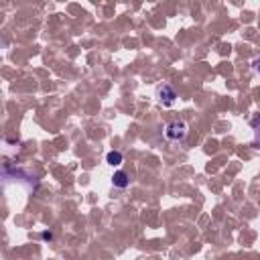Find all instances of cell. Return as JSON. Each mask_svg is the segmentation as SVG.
Masks as SVG:
<instances>
[{
  "label": "cell",
  "instance_id": "3957f363",
  "mask_svg": "<svg viewBox=\"0 0 260 260\" xmlns=\"http://www.w3.org/2000/svg\"><path fill=\"white\" fill-rule=\"evenodd\" d=\"M112 185L118 187V189H126V187L130 185V179H128V175H126L124 171H116V173L112 175Z\"/></svg>",
  "mask_w": 260,
  "mask_h": 260
},
{
  "label": "cell",
  "instance_id": "277c9868",
  "mask_svg": "<svg viewBox=\"0 0 260 260\" xmlns=\"http://www.w3.org/2000/svg\"><path fill=\"white\" fill-rule=\"evenodd\" d=\"M122 160H124V156H122L120 150H110V152L106 154V162H108L110 167H118V165H122Z\"/></svg>",
  "mask_w": 260,
  "mask_h": 260
},
{
  "label": "cell",
  "instance_id": "52a82bcc",
  "mask_svg": "<svg viewBox=\"0 0 260 260\" xmlns=\"http://www.w3.org/2000/svg\"><path fill=\"white\" fill-rule=\"evenodd\" d=\"M252 69H254V73L260 75V57H256V59L252 61Z\"/></svg>",
  "mask_w": 260,
  "mask_h": 260
},
{
  "label": "cell",
  "instance_id": "7a4b0ae2",
  "mask_svg": "<svg viewBox=\"0 0 260 260\" xmlns=\"http://www.w3.org/2000/svg\"><path fill=\"white\" fill-rule=\"evenodd\" d=\"M156 100H158L165 108H169V106L175 104V100H177V91H175L169 83H162V85L156 87Z\"/></svg>",
  "mask_w": 260,
  "mask_h": 260
},
{
  "label": "cell",
  "instance_id": "5b68a950",
  "mask_svg": "<svg viewBox=\"0 0 260 260\" xmlns=\"http://www.w3.org/2000/svg\"><path fill=\"white\" fill-rule=\"evenodd\" d=\"M254 142H260V118L254 122Z\"/></svg>",
  "mask_w": 260,
  "mask_h": 260
},
{
  "label": "cell",
  "instance_id": "6da1fadb",
  "mask_svg": "<svg viewBox=\"0 0 260 260\" xmlns=\"http://www.w3.org/2000/svg\"><path fill=\"white\" fill-rule=\"evenodd\" d=\"M187 132H189V126L183 120H173V122H169L165 126V136L169 140H175V142L177 140H183L187 136Z\"/></svg>",
  "mask_w": 260,
  "mask_h": 260
},
{
  "label": "cell",
  "instance_id": "8992f818",
  "mask_svg": "<svg viewBox=\"0 0 260 260\" xmlns=\"http://www.w3.org/2000/svg\"><path fill=\"white\" fill-rule=\"evenodd\" d=\"M41 238H43L45 242H51V240H53V232H51V230H45V232H41Z\"/></svg>",
  "mask_w": 260,
  "mask_h": 260
}]
</instances>
